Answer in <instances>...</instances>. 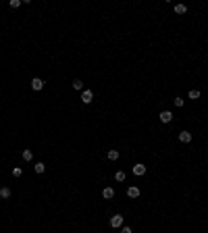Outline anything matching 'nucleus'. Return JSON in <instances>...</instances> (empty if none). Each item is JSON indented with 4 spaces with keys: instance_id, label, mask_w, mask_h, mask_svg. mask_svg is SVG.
Masks as SVG:
<instances>
[{
    "instance_id": "6",
    "label": "nucleus",
    "mask_w": 208,
    "mask_h": 233,
    "mask_svg": "<svg viewBox=\"0 0 208 233\" xmlns=\"http://www.w3.org/2000/svg\"><path fill=\"white\" fill-rule=\"evenodd\" d=\"M179 141L189 144V141H192V133H189V131H181V133H179Z\"/></svg>"
},
{
    "instance_id": "14",
    "label": "nucleus",
    "mask_w": 208,
    "mask_h": 233,
    "mask_svg": "<svg viewBox=\"0 0 208 233\" xmlns=\"http://www.w3.org/2000/svg\"><path fill=\"white\" fill-rule=\"evenodd\" d=\"M115 179H117V181H125V171H117V173H115Z\"/></svg>"
},
{
    "instance_id": "13",
    "label": "nucleus",
    "mask_w": 208,
    "mask_h": 233,
    "mask_svg": "<svg viewBox=\"0 0 208 233\" xmlns=\"http://www.w3.org/2000/svg\"><path fill=\"white\" fill-rule=\"evenodd\" d=\"M119 158V150H108V160H117Z\"/></svg>"
},
{
    "instance_id": "16",
    "label": "nucleus",
    "mask_w": 208,
    "mask_h": 233,
    "mask_svg": "<svg viewBox=\"0 0 208 233\" xmlns=\"http://www.w3.org/2000/svg\"><path fill=\"white\" fill-rule=\"evenodd\" d=\"M73 88H75V90H81V88H83V81H81V79H75V81H73Z\"/></svg>"
},
{
    "instance_id": "12",
    "label": "nucleus",
    "mask_w": 208,
    "mask_h": 233,
    "mask_svg": "<svg viewBox=\"0 0 208 233\" xmlns=\"http://www.w3.org/2000/svg\"><path fill=\"white\" fill-rule=\"evenodd\" d=\"M31 158H34V152H31V150H23V160H27V162H29Z\"/></svg>"
},
{
    "instance_id": "10",
    "label": "nucleus",
    "mask_w": 208,
    "mask_h": 233,
    "mask_svg": "<svg viewBox=\"0 0 208 233\" xmlns=\"http://www.w3.org/2000/svg\"><path fill=\"white\" fill-rule=\"evenodd\" d=\"M34 171H36V173H44V171H46V165H44V162H36V165H34Z\"/></svg>"
},
{
    "instance_id": "3",
    "label": "nucleus",
    "mask_w": 208,
    "mask_h": 233,
    "mask_svg": "<svg viewBox=\"0 0 208 233\" xmlns=\"http://www.w3.org/2000/svg\"><path fill=\"white\" fill-rule=\"evenodd\" d=\"M31 88H34L36 92H40L42 88H44V81H42L40 77H34V79H31Z\"/></svg>"
},
{
    "instance_id": "9",
    "label": "nucleus",
    "mask_w": 208,
    "mask_h": 233,
    "mask_svg": "<svg viewBox=\"0 0 208 233\" xmlns=\"http://www.w3.org/2000/svg\"><path fill=\"white\" fill-rule=\"evenodd\" d=\"M175 13H177V15H185V13H187V6H185V4H177V6H175Z\"/></svg>"
},
{
    "instance_id": "7",
    "label": "nucleus",
    "mask_w": 208,
    "mask_h": 233,
    "mask_svg": "<svg viewBox=\"0 0 208 233\" xmlns=\"http://www.w3.org/2000/svg\"><path fill=\"white\" fill-rule=\"evenodd\" d=\"M127 196H129V198H137V196H139V187H135V185L127 187Z\"/></svg>"
},
{
    "instance_id": "11",
    "label": "nucleus",
    "mask_w": 208,
    "mask_h": 233,
    "mask_svg": "<svg viewBox=\"0 0 208 233\" xmlns=\"http://www.w3.org/2000/svg\"><path fill=\"white\" fill-rule=\"evenodd\" d=\"M0 198H10V187H0Z\"/></svg>"
},
{
    "instance_id": "20",
    "label": "nucleus",
    "mask_w": 208,
    "mask_h": 233,
    "mask_svg": "<svg viewBox=\"0 0 208 233\" xmlns=\"http://www.w3.org/2000/svg\"><path fill=\"white\" fill-rule=\"evenodd\" d=\"M121 233H133V231H131V227H123V229H121Z\"/></svg>"
},
{
    "instance_id": "17",
    "label": "nucleus",
    "mask_w": 208,
    "mask_h": 233,
    "mask_svg": "<svg viewBox=\"0 0 208 233\" xmlns=\"http://www.w3.org/2000/svg\"><path fill=\"white\" fill-rule=\"evenodd\" d=\"M189 98H192V100L200 98V92H198V90H192V92H189Z\"/></svg>"
},
{
    "instance_id": "1",
    "label": "nucleus",
    "mask_w": 208,
    "mask_h": 233,
    "mask_svg": "<svg viewBox=\"0 0 208 233\" xmlns=\"http://www.w3.org/2000/svg\"><path fill=\"white\" fill-rule=\"evenodd\" d=\"M94 100V94H92V90H83L81 92V102L83 104H89Z\"/></svg>"
},
{
    "instance_id": "19",
    "label": "nucleus",
    "mask_w": 208,
    "mask_h": 233,
    "mask_svg": "<svg viewBox=\"0 0 208 233\" xmlns=\"http://www.w3.org/2000/svg\"><path fill=\"white\" fill-rule=\"evenodd\" d=\"M183 104H185L183 98H175V106H183Z\"/></svg>"
},
{
    "instance_id": "8",
    "label": "nucleus",
    "mask_w": 208,
    "mask_h": 233,
    "mask_svg": "<svg viewBox=\"0 0 208 233\" xmlns=\"http://www.w3.org/2000/svg\"><path fill=\"white\" fill-rule=\"evenodd\" d=\"M102 196H104V198H108V200H110V198H113V196H115V189H113V187H104V189H102Z\"/></svg>"
},
{
    "instance_id": "18",
    "label": "nucleus",
    "mask_w": 208,
    "mask_h": 233,
    "mask_svg": "<svg viewBox=\"0 0 208 233\" xmlns=\"http://www.w3.org/2000/svg\"><path fill=\"white\" fill-rule=\"evenodd\" d=\"M21 6V0H10V8H19Z\"/></svg>"
},
{
    "instance_id": "4",
    "label": "nucleus",
    "mask_w": 208,
    "mask_h": 233,
    "mask_svg": "<svg viewBox=\"0 0 208 233\" xmlns=\"http://www.w3.org/2000/svg\"><path fill=\"white\" fill-rule=\"evenodd\" d=\"M160 121H163V123H171V121H173V112H171V110H163V112H160Z\"/></svg>"
},
{
    "instance_id": "2",
    "label": "nucleus",
    "mask_w": 208,
    "mask_h": 233,
    "mask_svg": "<svg viewBox=\"0 0 208 233\" xmlns=\"http://www.w3.org/2000/svg\"><path fill=\"white\" fill-rule=\"evenodd\" d=\"M121 225H123V217H121V214H115V217L110 219V227H115V229H119Z\"/></svg>"
},
{
    "instance_id": "15",
    "label": "nucleus",
    "mask_w": 208,
    "mask_h": 233,
    "mask_svg": "<svg viewBox=\"0 0 208 233\" xmlns=\"http://www.w3.org/2000/svg\"><path fill=\"white\" fill-rule=\"evenodd\" d=\"M21 175H23V169H21V167H15V169H13V177H21Z\"/></svg>"
},
{
    "instance_id": "5",
    "label": "nucleus",
    "mask_w": 208,
    "mask_h": 233,
    "mask_svg": "<svg viewBox=\"0 0 208 233\" xmlns=\"http://www.w3.org/2000/svg\"><path fill=\"white\" fill-rule=\"evenodd\" d=\"M131 171H133V175H137V177H139V175H144V173H146V167H144L142 162H137V165H135Z\"/></svg>"
}]
</instances>
